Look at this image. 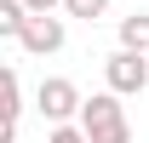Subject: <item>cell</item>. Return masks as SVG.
<instances>
[{
	"label": "cell",
	"instance_id": "cell-1",
	"mask_svg": "<svg viewBox=\"0 0 149 143\" xmlns=\"http://www.w3.org/2000/svg\"><path fill=\"white\" fill-rule=\"evenodd\" d=\"M74 126L86 132V143H132V120H126V109H120L115 92H92V97H80Z\"/></svg>",
	"mask_w": 149,
	"mask_h": 143
},
{
	"label": "cell",
	"instance_id": "cell-2",
	"mask_svg": "<svg viewBox=\"0 0 149 143\" xmlns=\"http://www.w3.org/2000/svg\"><path fill=\"white\" fill-rule=\"evenodd\" d=\"M35 109H40L52 126H69L74 115H80V86L63 80V74H46V80L35 86Z\"/></svg>",
	"mask_w": 149,
	"mask_h": 143
},
{
	"label": "cell",
	"instance_id": "cell-3",
	"mask_svg": "<svg viewBox=\"0 0 149 143\" xmlns=\"http://www.w3.org/2000/svg\"><path fill=\"white\" fill-rule=\"evenodd\" d=\"M103 86H109L115 97H138V92L149 86V57L120 52V46H115V52L103 57Z\"/></svg>",
	"mask_w": 149,
	"mask_h": 143
},
{
	"label": "cell",
	"instance_id": "cell-4",
	"mask_svg": "<svg viewBox=\"0 0 149 143\" xmlns=\"http://www.w3.org/2000/svg\"><path fill=\"white\" fill-rule=\"evenodd\" d=\"M63 17H23V35H17V46L23 52H35V57H52V52H63Z\"/></svg>",
	"mask_w": 149,
	"mask_h": 143
},
{
	"label": "cell",
	"instance_id": "cell-5",
	"mask_svg": "<svg viewBox=\"0 0 149 143\" xmlns=\"http://www.w3.org/2000/svg\"><path fill=\"white\" fill-rule=\"evenodd\" d=\"M120 52L149 57V12H132V17H120Z\"/></svg>",
	"mask_w": 149,
	"mask_h": 143
},
{
	"label": "cell",
	"instance_id": "cell-6",
	"mask_svg": "<svg viewBox=\"0 0 149 143\" xmlns=\"http://www.w3.org/2000/svg\"><path fill=\"white\" fill-rule=\"evenodd\" d=\"M17 109H23V86H17V69H12V63H0V115H6V120H17Z\"/></svg>",
	"mask_w": 149,
	"mask_h": 143
},
{
	"label": "cell",
	"instance_id": "cell-7",
	"mask_svg": "<svg viewBox=\"0 0 149 143\" xmlns=\"http://www.w3.org/2000/svg\"><path fill=\"white\" fill-rule=\"evenodd\" d=\"M23 17H29L23 0H0V40H17L23 35Z\"/></svg>",
	"mask_w": 149,
	"mask_h": 143
},
{
	"label": "cell",
	"instance_id": "cell-8",
	"mask_svg": "<svg viewBox=\"0 0 149 143\" xmlns=\"http://www.w3.org/2000/svg\"><path fill=\"white\" fill-rule=\"evenodd\" d=\"M63 12H69V17H80V23H97L103 12H109V0H63Z\"/></svg>",
	"mask_w": 149,
	"mask_h": 143
},
{
	"label": "cell",
	"instance_id": "cell-9",
	"mask_svg": "<svg viewBox=\"0 0 149 143\" xmlns=\"http://www.w3.org/2000/svg\"><path fill=\"white\" fill-rule=\"evenodd\" d=\"M46 143H86V132H80V126H52V137H46Z\"/></svg>",
	"mask_w": 149,
	"mask_h": 143
},
{
	"label": "cell",
	"instance_id": "cell-10",
	"mask_svg": "<svg viewBox=\"0 0 149 143\" xmlns=\"http://www.w3.org/2000/svg\"><path fill=\"white\" fill-rule=\"evenodd\" d=\"M57 6H63V0H23V12H29V17H52Z\"/></svg>",
	"mask_w": 149,
	"mask_h": 143
},
{
	"label": "cell",
	"instance_id": "cell-11",
	"mask_svg": "<svg viewBox=\"0 0 149 143\" xmlns=\"http://www.w3.org/2000/svg\"><path fill=\"white\" fill-rule=\"evenodd\" d=\"M0 143H17V120H6V115H0Z\"/></svg>",
	"mask_w": 149,
	"mask_h": 143
}]
</instances>
